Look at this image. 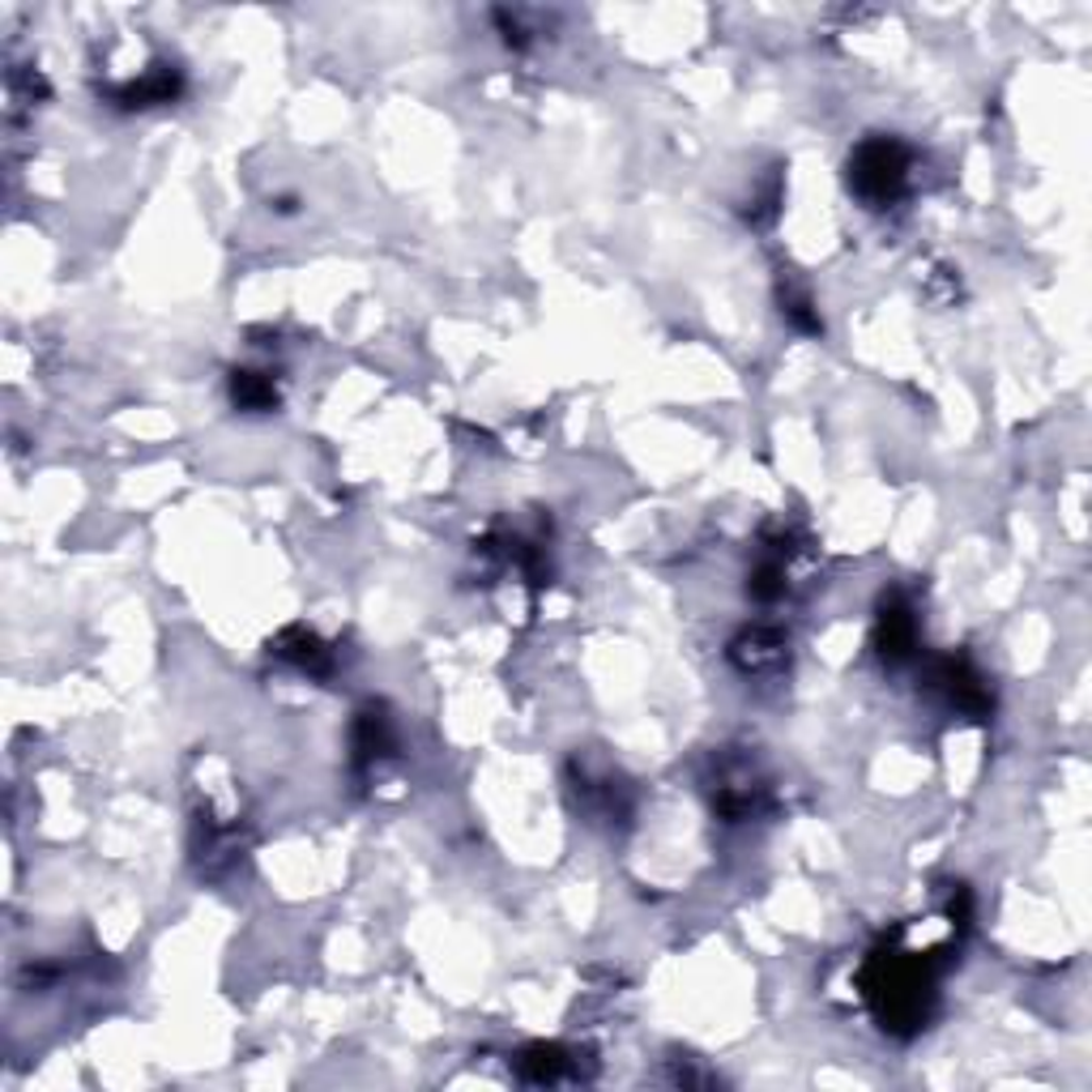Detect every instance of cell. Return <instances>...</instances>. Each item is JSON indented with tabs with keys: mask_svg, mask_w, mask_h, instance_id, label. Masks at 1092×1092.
<instances>
[{
	"mask_svg": "<svg viewBox=\"0 0 1092 1092\" xmlns=\"http://www.w3.org/2000/svg\"><path fill=\"white\" fill-rule=\"evenodd\" d=\"M905 175H909V154L888 141V137H875V141H863L858 154L850 158V188L867 201V205H888L901 197L905 188Z\"/></svg>",
	"mask_w": 1092,
	"mask_h": 1092,
	"instance_id": "6da1fadb",
	"label": "cell"
},
{
	"mask_svg": "<svg viewBox=\"0 0 1092 1092\" xmlns=\"http://www.w3.org/2000/svg\"><path fill=\"white\" fill-rule=\"evenodd\" d=\"M564 1071H568V1058H564V1050H556V1045H533V1050H525V1058H521V1075L533 1079V1084H551V1079H560Z\"/></svg>",
	"mask_w": 1092,
	"mask_h": 1092,
	"instance_id": "7a4b0ae2",
	"label": "cell"
},
{
	"mask_svg": "<svg viewBox=\"0 0 1092 1092\" xmlns=\"http://www.w3.org/2000/svg\"><path fill=\"white\" fill-rule=\"evenodd\" d=\"M256 372H235V402L243 410H269L273 406V385L269 380H252Z\"/></svg>",
	"mask_w": 1092,
	"mask_h": 1092,
	"instance_id": "3957f363",
	"label": "cell"
}]
</instances>
